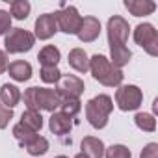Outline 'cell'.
Here are the masks:
<instances>
[{"label":"cell","mask_w":158,"mask_h":158,"mask_svg":"<svg viewBox=\"0 0 158 158\" xmlns=\"http://www.w3.org/2000/svg\"><path fill=\"white\" fill-rule=\"evenodd\" d=\"M11 117H13V110L11 108H6L2 102H0V130H4L10 125Z\"/></svg>","instance_id":"obj_29"},{"label":"cell","mask_w":158,"mask_h":158,"mask_svg":"<svg viewBox=\"0 0 158 158\" xmlns=\"http://www.w3.org/2000/svg\"><path fill=\"white\" fill-rule=\"evenodd\" d=\"M134 123L139 130L143 132H154L156 130V119L152 114H145V112H139L134 115Z\"/></svg>","instance_id":"obj_22"},{"label":"cell","mask_w":158,"mask_h":158,"mask_svg":"<svg viewBox=\"0 0 158 158\" xmlns=\"http://www.w3.org/2000/svg\"><path fill=\"white\" fill-rule=\"evenodd\" d=\"M30 10H32V6L28 0H13L10 4V11H11L10 15H11V19H17V21H24L30 15Z\"/></svg>","instance_id":"obj_21"},{"label":"cell","mask_w":158,"mask_h":158,"mask_svg":"<svg viewBox=\"0 0 158 158\" xmlns=\"http://www.w3.org/2000/svg\"><path fill=\"white\" fill-rule=\"evenodd\" d=\"M74 158H86V156H84V154H82V152H78V154H76V156H74Z\"/></svg>","instance_id":"obj_33"},{"label":"cell","mask_w":158,"mask_h":158,"mask_svg":"<svg viewBox=\"0 0 158 158\" xmlns=\"http://www.w3.org/2000/svg\"><path fill=\"white\" fill-rule=\"evenodd\" d=\"M139 158H158V143H147L139 154Z\"/></svg>","instance_id":"obj_31"},{"label":"cell","mask_w":158,"mask_h":158,"mask_svg":"<svg viewBox=\"0 0 158 158\" xmlns=\"http://www.w3.org/2000/svg\"><path fill=\"white\" fill-rule=\"evenodd\" d=\"M21 125L37 134V132L43 128V115H41V112H39V110H26V112H23V115H21Z\"/></svg>","instance_id":"obj_20"},{"label":"cell","mask_w":158,"mask_h":158,"mask_svg":"<svg viewBox=\"0 0 158 158\" xmlns=\"http://www.w3.org/2000/svg\"><path fill=\"white\" fill-rule=\"evenodd\" d=\"M11 30V15L10 11L0 10V35H6Z\"/></svg>","instance_id":"obj_28"},{"label":"cell","mask_w":158,"mask_h":158,"mask_svg":"<svg viewBox=\"0 0 158 158\" xmlns=\"http://www.w3.org/2000/svg\"><path fill=\"white\" fill-rule=\"evenodd\" d=\"M143 102V93L138 86L134 84H127V86H119L115 91V104L119 110L123 112H132L138 110Z\"/></svg>","instance_id":"obj_4"},{"label":"cell","mask_w":158,"mask_h":158,"mask_svg":"<svg viewBox=\"0 0 158 158\" xmlns=\"http://www.w3.org/2000/svg\"><path fill=\"white\" fill-rule=\"evenodd\" d=\"M110 63L114 65V67H117V69H121V67H125L128 61H130V58H132V52L128 50V47L127 45H110Z\"/></svg>","instance_id":"obj_17"},{"label":"cell","mask_w":158,"mask_h":158,"mask_svg":"<svg viewBox=\"0 0 158 158\" xmlns=\"http://www.w3.org/2000/svg\"><path fill=\"white\" fill-rule=\"evenodd\" d=\"M112 110H114L112 97L104 95V93L97 95V97H93L86 102V119L93 128L101 130L108 125V117H110Z\"/></svg>","instance_id":"obj_2"},{"label":"cell","mask_w":158,"mask_h":158,"mask_svg":"<svg viewBox=\"0 0 158 158\" xmlns=\"http://www.w3.org/2000/svg\"><path fill=\"white\" fill-rule=\"evenodd\" d=\"M56 32H58V24H56L54 13H43V15L37 17L34 37L41 39V41H47V39H50Z\"/></svg>","instance_id":"obj_11"},{"label":"cell","mask_w":158,"mask_h":158,"mask_svg":"<svg viewBox=\"0 0 158 158\" xmlns=\"http://www.w3.org/2000/svg\"><path fill=\"white\" fill-rule=\"evenodd\" d=\"M67 61H69V65L76 73H88L89 71V58H88V54H86L84 48H73V50H69Z\"/></svg>","instance_id":"obj_15"},{"label":"cell","mask_w":158,"mask_h":158,"mask_svg":"<svg viewBox=\"0 0 158 158\" xmlns=\"http://www.w3.org/2000/svg\"><path fill=\"white\" fill-rule=\"evenodd\" d=\"M37 134L35 132H32L30 128H26V127H23L21 123H17L15 127H13V138L17 139V143L21 145V147H26L34 138H35Z\"/></svg>","instance_id":"obj_24"},{"label":"cell","mask_w":158,"mask_h":158,"mask_svg":"<svg viewBox=\"0 0 158 158\" xmlns=\"http://www.w3.org/2000/svg\"><path fill=\"white\" fill-rule=\"evenodd\" d=\"M58 30H61L63 34H76L78 28L82 24V15L78 13V10L74 6H61L60 11L54 13Z\"/></svg>","instance_id":"obj_6"},{"label":"cell","mask_w":158,"mask_h":158,"mask_svg":"<svg viewBox=\"0 0 158 158\" xmlns=\"http://www.w3.org/2000/svg\"><path fill=\"white\" fill-rule=\"evenodd\" d=\"M104 156L106 158H132V152L125 145H110L108 149H104Z\"/></svg>","instance_id":"obj_27"},{"label":"cell","mask_w":158,"mask_h":158,"mask_svg":"<svg viewBox=\"0 0 158 158\" xmlns=\"http://www.w3.org/2000/svg\"><path fill=\"white\" fill-rule=\"evenodd\" d=\"M48 128H50V132L56 134V136H65V134H69L71 128H73L71 117H67V115L61 114V112H54V114L50 115V119H48Z\"/></svg>","instance_id":"obj_13"},{"label":"cell","mask_w":158,"mask_h":158,"mask_svg":"<svg viewBox=\"0 0 158 158\" xmlns=\"http://www.w3.org/2000/svg\"><path fill=\"white\" fill-rule=\"evenodd\" d=\"M35 43V37L32 32L24 30V28H11L6 37H4V47H6V54H21V52H28Z\"/></svg>","instance_id":"obj_3"},{"label":"cell","mask_w":158,"mask_h":158,"mask_svg":"<svg viewBox=\"0 0 158 158\" xmlns=\"http://www.w3.org/2000/svg\"><path fill=\"white\" fill-rule=\"evenodd\" d=\"M82 110V102L80 99H61V104H60V112L65 114L67 117H74L78 115Z\"/></svg>","instance_id":"obj_25"},{"label":"cell","mask_w":158,"mask_h":158,"mask_svg":"<svg viewBox=\"0 0 158 158\" xmlns=\"http://www.w3.org/2000/svg\"><path fill=\"white\" fill-rule=\"evenodd\" d=\"M21 101V91L17 86L13 84H4L2 88H0V102H2L6 108H15Z\"/></svg>","instance_id":"obj_19"},{"label":"cell","mask_w":158,"mask_h":158,"mask_svg":"<svg viewBox=\"0 0 158 158\" xmlns=\"http://www.w3.org/2000/svg\"><path fill=\"white\" fill-rule=\"evenodd\" d=\"M78 39L82 43H93L101 35V21L97 17H82V24L76 32Z\"/></svg>","instance_id":"obj_10"},{"label":"cell","mask_w":158,"mask_h":158,"mask_svg":"<svg viewBox=\"0 0 158 158\" xmlns=\"http://www.w3.org/2000/svg\"><path fill=\"white\" fill-rule=\"evenodd\" d=\"M108 45H127L130 26L121 15H114L108 19Z\"/></svg>","instance_id":"obj_8"},{"label":"cell","mask_w":158,"mask_h":158,"mask_svg":"<svg viewBox=\"0 0 158 158\" xmlns=\"http://www.w3.org/2000/svg\"><path fill=\"white\" fill-rule=\"evenodd\" d=\"M37 60L41 63V67H58V61L61 60V54H60V48L54 47V45H47L39 50L37 54Z\"/></svg>","instance_id":"obj_18"},{"label":"cell","mask_w":158,"mask_h":158,"mask_svg":"<svg viewBox=\"0 0 158 158\" xmlns=\"http://www.w3.org/2000/svg\"><path fill=\"white\" fill-rule=\"evenodd\" d=\"M56 158H67V156H63V154H60V156H56Z\"/></svg>","instance_id":"obj_34"},{"label":"cell","mask_w":158,"mask_h":158,"mask_svg":"<svg viewBox=\"0 0 158 158\" xmlns=\"http://www.w3.org/2000/svg\"><path fill=\"white\" fill-rule=\"evenodd\" d=\"M8 65H10V61H8V54H6V50H0V74L8 71Z\"/></svg>","instance_id":"obj_32"},{"label":"cell","mask_w":158,"mask_h":158,"mask_svg":"<svg viewBox=\"0 0 158 158\" xmlns=\"http://www.w3.org/2000/svg\"><path fill=\"white\" fill-rule=\"evenodd\" d=\"M8 73H10V76L13 78L15 82H26V80H30V76H32V65L28 61L17 60V61L8 65Z\"/></svg>","instance_id":"obj_16"},{"label":"cell","mask_w":158,"mask_h":158,"mask_svg":"<svg viewBox=\"0 0 158 158\" xmlns=\"http://www.w3.org/2000/svg\"><path fill=\"white\" fill-rule=\"evenodd\" d=\"M80 149H82V154L86 158H102L106 147H104L102 139H99L95 136H86L80 143Z\"/></svg>","instance_id":"obj_12"},{"label":"cell","mask_w":158,"mask_h":158,"mask_svg":"<svg viewBox=\"0 0 158 158\" xmlns=\"http://www.w3.org/2000/svg\"><path fill=\"white\" fill-rule=\"evenodd\" d=\"M24 149H26L28 154H32V156H41V154H45V152L48 151V139L37 134V136H35V138H34Z\"/></svg>","instance_id":"obj_23"},{"label":"cell","mask_w":158,"mask_h":158,"mask_svg":"<svg viewBox=\"0 0 158 158\" xmlns=\"http://www.w3.org/2000/svg\"><path fill=\"white\" fill-rule=\"evenodd\" d=\"M89 71H91L95 80L106 88H119L123 78H125L123 71L114 67L110 63V60L102 54H95L89 58Z\"/></svg>","instance_id":"obj_1"},{"label":"cell","mask_w":158,"mask_h":158,"mask_svg":"<svg viewBox=\"0 0 158 158\" xmlns=\"http://www.w3.org/2000/svg\"><path fill=\"white\" fill-rule=\"evenodd\" d=\"M35 104H37V110H45V112L54 114L61 104V97L56 93V89L35 88Z\"/></svg>","instance_id":"obj_9"},{"label":"cell","mask_w":158,"mask_h":158,"mask_svg":"<svg viewBox=\"0 0 158 158\" xmlns=\"http://www.w3.org/2000/svg\"><path fill=\"white\" fill-rule=\"evenodd\" d=\"M84 89H86L84 80L74 74H61V78L56 84V93L61 99H80Z\"/></svg>","instance_id":"obj_7"},{"label":"cell","mask_w":158,"mask_h":158,"mask_svg":"<svg viewBox=\"0 0 158 158\" xmlns=\"http://www.w3.org/2000/svg\"><path fill=\"white\" fill-rule=\"evenodd\" d=\"M24 104H26V110H37V104H35V88H28L24 91Z\"/></svg>","instance_id":"obj_30"},{"label":"cell","mask_w":158,"mask_h":158,"mask_svg":"<svg viewBox=\"0 0 158 158\" xmlns=\"http://www.w3.org/2000/svg\"><path fill=\"white\" fill-rule=\"evenodd\" d=\"M125 8L134 17H145L156 10V4L152 0H125Z\"/></svg>","instance_id":"obj_14"},{"label":"cell","mask_w":158,"mask_h":158,"mask_svg":"<svg viewBox=\"0 0 158 158\" xmlns=\"http://www.w3.org/2000/svg\"><path fill=\"white\" fill-rule=\"evenodd\" d=\"M134 41L149 56H158V32L151 23H141L134 28Z\"/></svg>","instance_id":"obj_5"},{"label":"cell","mask_w":158,"mask_h":158,"mask_svg":"<svg viewBox=\"0 0 158 158\" xmlns=\"http://www.w3.org/2000/svg\"><path fill=\"white\" fill-rule=\"evenodd\" d=\"M39 76L45 84H58V80L61 78V71L58 67H41Z\"/></svg>","instance_id":"obj_26"}]
</instances>
